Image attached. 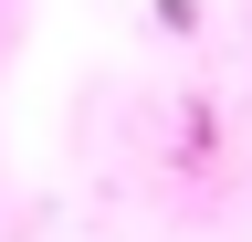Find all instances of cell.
Instances as JSON below:
<instances>
[]
</instances>
